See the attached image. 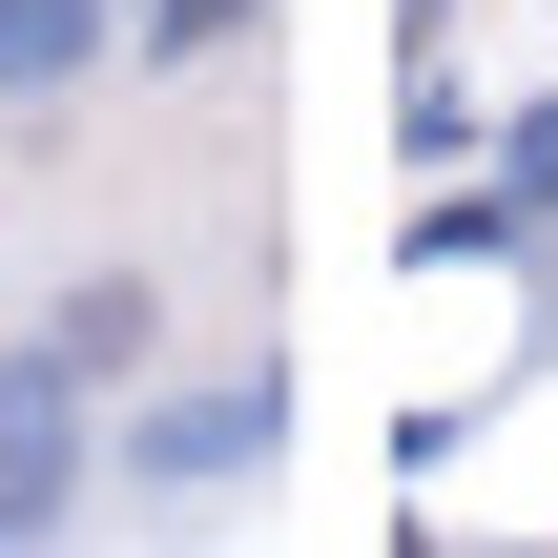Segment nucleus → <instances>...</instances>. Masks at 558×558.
Segmentation results:
<instances>
[{
    "mask_svg": "<svg viewBox=\"0 0 558 558\" xmlns=\"http://www.w3.org/2000/svg\"><path fill=\"white\" fill-rule=\"evenodd\" d=\"M83 62V0H0V83H62Z\"/></svg>",
    "mask_w": 558,
    "mask_h": 558,
    "instance_id": "1",
    "label": "nucleus"
}]
</instances>
